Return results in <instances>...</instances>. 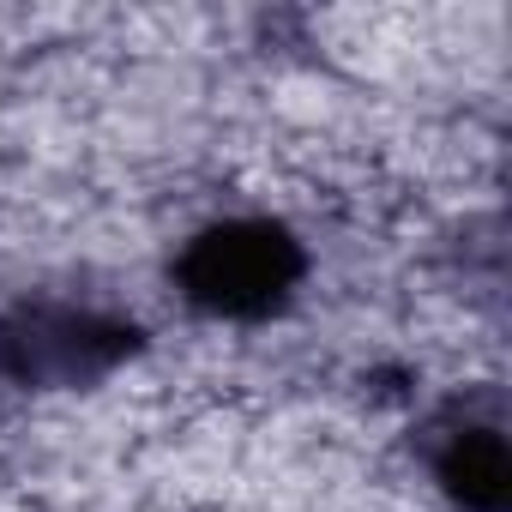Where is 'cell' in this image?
Here are the masks:
<instances>
[{
	"instance_id": "1",
	"label": "cell",
	"mask_w": 512,
	"mask_h": 512,
	"mask_svg": "<svg viewBox=\"0 0 512 512\" xmlns=\"http://www.w3.org/2000/svg\"><path fill=\"white\" fill-rule=\"evenodd\" d=\"M308 278V247L284 217H223L205 223L181 241V253L169 260V284L175 296L205 314V320H229V326H260L290 314L296 290Z\"/></svg>"
},
{
	"instance_id": "2",
	"label": "cell",
	"mask_w": 512,
	"mask_h": 512,
	"mask_svg": "<svg viewBox=\"0 0 512 512\" xmlns=\"http://www.w3.org/2000/svg\"><path fill=\"white\" fill-rule=\"evenodd\" d=\"M145 350V326L61 296H25L0 308V386L19 392H91Z\"/></svg>"
},
{
	"instance_id": "3",
	"label": "cell",
	"mask_w": 512,
	"mask_h": 512,
	"mask_svg": "<svg viewBox=\"0 0 512 512\" xmlns=\"http://www.w3.org/2000/svg\"><path fill=\"white\" fill-rule=\"evenodd\" d=\"M422 458L458 512H512V458H506V428L494 410L482 416L464 398L440 404L428 422Z\"/></svg>"
}]
</instances>
